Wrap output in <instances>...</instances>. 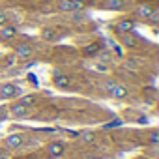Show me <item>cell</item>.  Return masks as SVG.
Instances as JSON below:
<instances>
[{
  "instance_id": "cell-20",
  "label": "cell",
  "mask_w": 159,
  "mask_h": 159,
  "mask_svg": "<svg viewBox=\"0 0 159 159\" xmlns=\"http://www.w3.org/2000/svg\"><path fill=\"white\" fill-rule=\"evenodd\" d=\"M26 81H28L30 84H38V77H36V73H26Z\"/></svg>"
},
{
  "instance_id": "cell-23",
  "label": "cell",
  "mask_w": 159,
  "mask_h": 159,
  "mask_svg": "<svg viewBox=\"0 0 159 159\" xmlns=\"http://www.w3.org/2000/svg\"><path fill=\"white\" fill-rule=\"evenodd\" d=\"M83 140H86V142H92V140H94V133H92V131L84 133V135H83Z\"/></svg>"
},
{
  "instance_id": "cell-25",
  "label": "cell",
  "mask_w": 159,
  "mask_h": 159,
  "mask_svg": "<svg viewBox=\"0 0 159 159\" xmlns=\"http://www.w3.org/2000/svg\"><path fill=\"white\" fill-rule=\"evenodd\" d=\"M4 25H8V15L0 13V26H4Z\"/></svg>"
},
{
  "instance_id": "cell-5",
  "label": "cell",
  "mask_w": 159,
  "mask_h": 159,
  "mask_svg": "<svg viewBox=\"0 0 159 159\" xmlns=\"http://www.w3.org/2000/svg\"><path fill=\"white\" fill-rule=\"evenodd\" d=\"M135 26H137L135 19H131V17H122L120 21H116V25H114V32H118L120 36H122V34H129V32L135 30Z\"/></svg>"
},
{
  "instance_id": "cell-22",
  "label": "cell",
  "mask_w": 159,
  "mask_h": 159,
  "mask_svg": "<svg viewBox=\"0 0 159 159\" xmlns=\"http://www.w3.org/2000/svg\"><path fill=\"white\" fill-rule=\"evenodd\" d=\"M150 140H152L153 144H157V142H159V131H157V129H153V131H152V135H150Z\"/></svg>"
},
{
  "instance_id": "cell-6",
  "label": "cell",
  "mask_w": 159,
  "mask_h": 159,
  "mask_svg": "<svg viewBox=\"0 0 159 159\" xmlns=\"http://www.w3.org/2000/svg\"><path fill=\"white\" fill-rule=\"evenodd\" d=\"M34 52H36V49L30 43H19L15 47V58L17 60H30L34 56Z\"/></svg>"
},
{
  "instance_id": "cell-27",
  "label": "cell",
  "mask_w": 159,
  "mask_h": 159,
  "mask_svg": "<svg viewBox=\"0 0 159 159\" xmlns=\"http://www.w3.org/2000/svg\"><path fill=\"white\" fill-rule=\"evenodd\" d=\"M98 69H101V71H107V67H105L103 64H98Z\"/></svg>"
},
{
  "instance_id": "cell-10",
  "label": "cell",
  "mask_w": 159,
  "mask_h": 159,
  "mask_svg": "<svg viewBox=\"0 0 159 159\" xmlns=\"http://www.w3.org/2000/svg\"><path fill=\"white\" fill-rule=\"evenodd\" d=\"M17 36V28L13 25H4V26H0V39L2 41H10Z\"/></svg>"
},
{
  "instance_id": "cell-19",
  "label": "cell",
  "mask_w": 159,
  "mask_h": 159,
  "mask_svg": "<svg viewBox=\"0 0 159 159\" xmlns=\"http://www.w3.org/2000/svg\"><path fill=\"white\" fill-rule=\"evenodd\" d=\"M148 21H150L152 25H155V23L159 21V10H153V13H152V15L148 17Z\"/></svg>"
},
{
  "instance_id": "cell-11",
  "label": "cell",
  "mask_w": 159,
  "mask_h": 159,
  "mask_svg": "<svg viewBox=\"0 0 159 159\" xmlns=\"http://www.w3.org/2000/svg\"><path fill=\"white\" fill-rule=\"evenodd\" d=\"M122 45L124 47H127V49H137L139 47V38L133 34V32H129V34H122Z\"/></svg>"
},
{
  "instance_id": "cell-28",
  "label": "cell",
  "mask_w": 159,
  "mask_h": 159,
  "mask_svg": "<svg viewBox=\"0 0 159 159\" xmlns=\"http://www.w3.org/2000/svg\"><path fill=\"white\" fill-rule=\"evenodd\" d=\"M94 159H105V157H94Z\"/></svg>"
},
{
  "instance_id": "cell-7",
  "label": "cell",
  "mask_w": 159,
  "mask_h": 159,
  "mask_svg": "<svg viewBox=\"0 0 159 159\" xmlns=\"http://www.w3.org/2000/svg\"><path fill=\"white\" fill-rule=\"evenodd\" d=\"M25 144V135L23 133H10L6 139H4V146L8 150H17Z\"/></svg>"
},
{
  "instance_id": "cell-9",
  "label": "cell",
  "mask_w": 159,
  "mask_h": 159,
  "mask_svg": "<svg viewBox=\"0 0 159 159\" xmlns=\"http://www.w3.org/2000/svg\"><path fill=\"white\" fill-rule=\"evenodd\" d=\"M109 94H111V98H112V99L122 101V99H125V98L129 96V90H127V86H124V84H118V83H116V86H114Z\"/></svg>"
},
{
  "instance_id": "cell-12",
  "label": "cell",
  "mask_w": 159,
  "mask_h": 159,
  "mask_svg": "<svg viewBox=\"0 0 159 159\" xmlns=\"http://www.w3.org/2000/svg\"><path fill=\"white\" fill-rule=\"evenodd\" d=\"M47 152L51 153V157H60V155L66 152V146H64V142L54 140V142H51V144L47 146Z\"/></svg>"
},
{
  "instance_id": "cell-24",
  "label": "cell",
  "mask_w": 159,
  "mask_h": 159,
  "mask_svg": "<svg viewBox=\"0 0 159 159\" xmlns=\"http://www.w3.org/2000/svg\"><path fill=\"white\" fill-rule=\"evenodd\" d=\"M15 60H17V58H15V54L8 56V58H6V66H8V67H10V66H13V64H15Z\"/></svg>"
},
{
  "instance_id": "cell-1",
  "label": "cell",
  "mask_w": 159,
  "mask_h": 159,
  "mask_svg": "<svg viewBox=\"0 0 159 159\" xmlns=\"http://www.w3.org/2000/svg\"><path fill=\"white\" fill-rule=\"evenodd\" d=\"M51 83L58 90H67L71 86V77L66 75V73H62L60 69H52V73H51Z\"/></svg>"
},
{
  "instance_id": "cell-14",
  "label": "cell",
  "mask_w": 159,
  "mask_h": 159,
  "mask_svg": "<svg viewBox=\"0 0 159 159\" xmlns=\"http://www.w3.org/2000/svg\"><path fill=\"white\" fill-rule=\"evenodd\" d=\"M23 105H26L28 109L30 107H34V105H38V101H39V98H38V94H21V99H19Z\"/></svg>"
},
{
  "instance_id": "cell-4",
  "label": "cell",
  "mask_w": 159,
  "mask_h": 159,
  "mask_svg": "<svg viewBox=\"0 0 159 159\" xmlns=\"http://www.w3.org/2000/svg\"><path fill=\"white\" fill-rule=\"evenodd\" d=\"M8 112H10L11 118H15V120H23V118H28L30 109H28L26 105H23L21 101H15V103H11V107H8Z\"/></svg>"
},
{
  "instance_id": "cell-2",
  "label": "cell",
  "mask_w": 159,
  "mask_h": 159,
  "mask_svg": "<svg viewBox=\"0 0 159 159\" xmlns=\"http://www.w3.org/2000/svg\"><path fill=\"white\" fill-rule=\"evenodd\" d=\"M21 94H23V90L15 83H2V84H0V99H4V101L15 99Z\"/></svg>"
},
{
  "instance_id": "cell-3",
  "label": "cell",
  "mask_w": 159,
  "mask_h": 159,
  "mask_svg": "<svg viewBox=\"0 0 159 159\" xmlns=\"http://www.w3.org/2000/svg\"><path fill=\"white\" fill-rule=\"evenodd\" d=\"M58 10L64 13H73V11H83L84 2L83 0H58Z\"/></svg>"
},
{
  "instance_id": "cell-21",
  "label": "cell",
  "mask_w": 159,
  "mask_h": 159,
  "mask_svg": "<svg viewBox=\"0 0 159 159\" xmlns=\"http://www.w3.org/2000/svg\"><path fill=\"white\" fill-rule=\"evenodd\" d=\"M114 86H116V81H112V79H109V81L105 83V86H103V88H105L107 92H111V90H112Z\"/></svg>"
},
{
  "instance_id": "cell-8",
  "label": "cell",
  "mask_w": 159,
  "mask_h": 159,
  "mask_svg": "<svg viewBox=\"0 0 159 159\" xmlns=\"http://www.w3.org/2000/svg\"><path fill=\"white\" fill-rule=\"evenodd\" d=\"M101 8L107 11H124L127 8V2L125 0H103Z\"/></svg>"
},
{
  "instance_id": "cell-13",
  "label": "cell",
  "mask_w": 159,
  "mask_h": 159,
  "mask_svg": "<svg viewBox=\"0 0 159 159\" xmlns=\"http://www.w3.org/2000/svg\"><path fill=\"white\" fill-rule=\"evenodd\" d=\"M153 10H155V8H153L152 4H139L137 10H135V13H137L139 19H148V17L153 13Z\"/></svg>"
},
{
  "instance_id": "cell-26",
  "label": "cell",
  "mask_w": 159,
  "mask_h": 159,
  "mask_svg": "<svg viewBox=\"0 0 159 159\" xmlns=\"http://www.w3.org/2000/svg\"><path fill=\"white\" fill-rule=\"evenodd\" d=\"M137 124L146 125V124H148V116H139V118H137Z\"/></svg>"
},
{
  "instance_id": "cell-18",
  "label": "cell",
  "mask_w": 159,
  "mask_h": 159,
  "mask_svg": "<svg viewBox=\"0 0 159 159\" xmlns=\"http://www.w3.org/2000/svg\"><path fill=\"white\" fill-rule=\"evenodd\" d=\"M8 118H10L8 107H6V105H0V122H2V120H8Z\"/></svg>"
},
{
  "instance_id": "cell-17",
  "label": "cell",
  "mask_w": 159,
  "mask_h": 159,
  "mask_svg": "<svg viewBox=\"0 0 159 159\" xmlns=\"http://www.w3.org/2000/svg\"><path fill=\"white\" fill-rule=\"evenodd\" d=\"M122 125H124V120H122V118H114V120L107 122V124L103 125V129H116V127H122Z\"/></svg>"
},
{
  "instance_id": "cell-15",
  "label": "cell",
  "mask_w": 159,
  "mask_h": 159,
  "mask_svg": "<svg viewBox=\"0 0 159 159\" xmlns=\"http://www.w3.org/2000/svg\"><path fill=\"white\" fill-rule=\"evenodd\" d=\"M41 38H43L45 41H56V39H58V34H56L52 28H45V30L41 32Z\"/></svg>"
},
{
  "instance_id": "cell-16",
  "label": "cell",
  "mask_w": 159,
  "mask_h": 159,
  "mask_svg": "<svg viewBox=\"0 0 159 159\" xmlns=\"http://www.w3.org/2000/svg\"><path fill=\"white\" fill-rule=\"evenodd\" d=\"M98 52H99V45H98V43L86 45V47L83 49V54H84V56H94V54H98Z\"/></svg>"
}]
</instances>
